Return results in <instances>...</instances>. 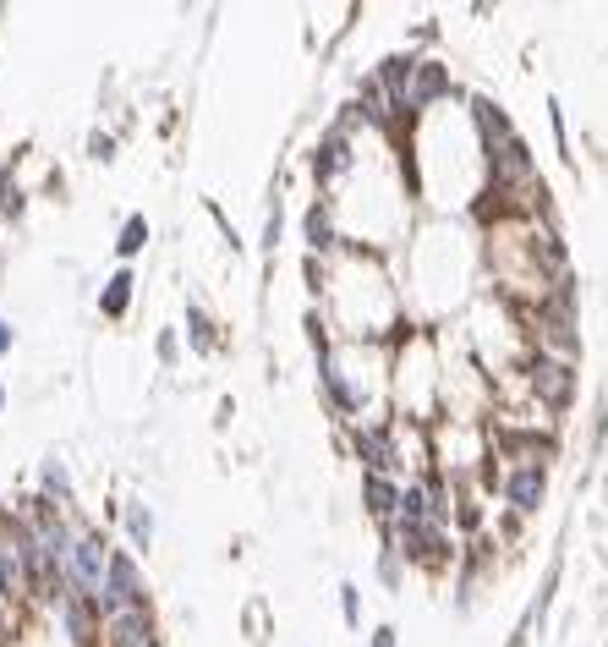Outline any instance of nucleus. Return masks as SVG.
I'll use <instances>...</instances> for the list:
<instances>
[{
    "label": "nucleus",
    "instance_id": "nucleus-1",
    "mask_svg": "<svg viewBox=\"0 0 608 647\" xmlns=\"http://www.w3.org/2000/svg\"><path fill=\"white\" fill-rule=\"evenodd\" d=\"M105 571H110V549H105V538L99 532H77V543H72V560H66V587L77 593V598H99V587H105Z\"/></svg>",
    "mask_w": 608,
    "mask_h": 647
},
{
    "label": "nucleus",
    "instance_id": "nucleus-2",
    "mask_svg": "<svg viewBox=\"0 0 608 647\" xmlns=\"http://www.w3.org/2000/svg\"><path fill=\"white\" fill-rule=\"evenodd\" d=\"M94 609H99V615H110V621H121V615H138V609H143V582H138L132 554H121V549L110 554V571H105V587H99Z\"/></svg>",
    "mask_w": 608,
    "mask_h": 647
},
{
    "label": "nucleus",
    "instance_id": "nucleus-3",
    "mask_svg": "<svg viewBox=\"0 0 608 647\" xmlns=\"http://www.w3.org/2000/svg\"><path fill=\"white\" fill-rule=\"evenodd\" d=\"M439 94H450V72L434 66V61H417V77H412V94H406V116L423 110V105H434Z\"/></svg>",
    "mask_w": 608,
    "mask_h": 647
},
{
    "label": "nucleus",
    "instance_id": "nucleus-4",
    "mask_svg": "<svg viewBox=\"0 0 608 647\" xmlns=\"http://www.w3.org/2000/svg\"><path fill=\"white\" fill-rule=\"evenodd\" d=\"M532 384L543 390V401H548V406H565V401H570V390H576V379H570V362H548V357L532 368Z\"/></svg>",
    "mask_w": 608,
    "mask_h": 647
},
{
    "label": "nucleus",
    "instance_id": "nucleus-5",
    "mask_svg": "<svg viewBox=\"0 0 608 647\" xmlns=\"http://www.w3.org/2000/svg\"><path fill=\"white\" fill-rule=\"evenodd\" d=\"M543 488H548L543 484V467H521V473L504 484V499H510L515 510H537V505H543Z\"/></svg>",
    "mask_w": 608,
    "mask_h": 647
},
{
    "label": "nucleus",
    "instance_id": "nucleus-6",
    "mask_svg": "<svg viewBox=\"0 0 608 647\" xmlns=\"http://www.w3.org/2000/svg\"><path fill=\"white\" fill-rule=\"evenodd\" d=\"M401 538H406V549H412V554H423V560L445 554V532H439V521H406V527H401Z\"/></svg>",
    "mask_w": 608,
    "mask_h": 647
},
{
    "label": "nucleus",
    "instance_id": "nucleus-7",
    "mask_svg": "<svg viewBox=\"0 0 608 647\" xmlns=\"http://www.w3.org/2000/svg\"><path fill=\"white\" fill-rule=\"evenodd\" d=\"M356 450H362V462H367L373 473L395 467V450H390V434H384V428H362V434H356Z\"/></svg>",
    "mask_w": 608,
    "mask_h": 647
},
{
    "label": "nucleus",
    "instance_id": "nucleus-8",
    "mask_svg": "<svg viewBox=\"0 0 608 647\" xmlns=\"http://www.w3.org/2000/svg\"><path fill=\"white\" fill-rule=\"evenodd\" d=\"M362 494H367V510H373V516H384V521H390V516L401 510V488L390 484V478H378V473H367Z\"/></svg>",
    "mask_w": 608,
    "mask_h": 647
},
{
    "label": "nucleus",
    "instance_id": "nucleus-9",
    "mask_svg": "<svg viewBox=\"0 0 608 647\" xmlns=\"http://www.w3.org/2000/svg\"><path fill=\"white\" fill-rule=\"evenodd\" d=\"M110 647H153V632H149V621H143V609L138 615H121L110 626Z\"/></svg>",
    "mask_w": 608,
    "mask_h": 647
},
{
    "label": "nucleus",
    "instance_id": "nucleus-10",
    "mask_svg": "<svg viewBox=\"0 0 608 647\" xmlns=\"http://www.w3.org/2000/svg\"><path fill=\"white\" fill-rule=\"evenodd\" d=\"M127 303H132V275L121 269V275L105 286V297H99V314H105V319H121V314H127Z\"/></svg>",
    "mask_w": 608,
    "mask_h": 647
},
{
    "label": "nucleus",
    "instance_id": "nucleus-11",
    "mask_svg": "<svg viewBox=\"0 0 608 647\" xmlns=\"http://www.w3.org/2000/svg\"><path fill=\"white\" fill-rule=\"evenodd\" d=\"M351 165V155H345V138H323V149H318V160H312V170H318V181H329L334 170H345Z\"/></svg>",
    "mask_w": 608,
    "mask_h": 647
},
{
    "label": "nucleus",
    "instance_id": "nucleus-12",
    "mask_svg": "<svg viewBox=\"0 0 608 647\" xmlns=\"http://www.w3.org/2000/svg\"><path fill=\"white\" fill-rule=\"evenodd\" d=\"M127 532H132V543H138V549H149V538H153L149 505H127Z\"/></svg>",
    "mask_w": 608,
    "mask_h": 647
},
{
    "label": "nucleus",
    "instance_id": "nucleus-13",
    "mask_svg": "<svg viewBox=\"0 0 608 647\" xmlns=\"http://www.w3.org/2000/svg\"><path fill=\"white\" fill-rule=\"evenodd\" d=\"M143 242H149V220H143V214H132V220L121 225V242H116V247H121V258H132Z\"/></svg>",
    "mask_w": 608,
    "mask_h": 647
},
{
    "label": "nucleus",
    "instance_id": "nucleus-14",
    "mask_svg": "<svg viewBox=\"0 0 608 647\" xmlns=\"http://www.w3.org/2000/svg\"><path fill=\"white\" fill-rule=\"evenodd\" d=\"M307 242L312 247H329L334 242V231H329V209L318 203V209H307Z\"/></svg>",
    "mask_w": 608,
    "mask_h": 647
},
{
    "label": "nucleus",
    "instance_id": "nucleus-15",
    "mask_svg": "<svg viewBox=\"0 0 608 647\" xmlns=\"http://www.w3.org/2000/svg\"><path fill=\"white\" fill-rule=\"evenodd\" d=\"M39 478H44V488H50L55 499H72V478H66V467H61V462H44V473H39Z\"/></svg>",
    "mask_w": 608,
    "mask_h": 647
},
{
    "label": "nucleus",
    "instance_id": "nucleus-16",
    "mask_svg": "<svg viewBox=\"0 0 608 647\" xmlns=\"http://www.w3.org/2000/svg\"><path fill=\"white\" fill-rule=\"evenodd\" d=\"M0 214H6V220H17V214H22V192H17V181H11V176H0Z\"/></svg>",
    "mask_w": 608,
    "mask_h": 647
},
{
    "label": "nucleus",
    "instance_id": "nucleus-17",
    "mask_svg": "<svg viewBox=\"0 0 608 647\" xmlns=\"http://www.w3.org/2000/svg\"><path fill=\"white\" fill-rule=\"evenodd\" d=\"M186 324H192V346H214V335H209V319H203V308H186Z\"/></svg>",
    "mask_w": 608,
    "mask_h": 647
},
{
    "label": "nucleus",
    "instance_id": "nucleus-18",
    "mask_svg": "<svg viewBox=\"0 0 608 647\" xmlns=\"http://www.w3.org/2000/svg\"><path fill=\"white\" fill-rule=\"evenodd\" d=\"M340 609H345V621L356 626V587H340Z\"/></svg>",
    "mask_w": 608,
    "mask_h": 647
},
{
    "label": "nucleus",
    "instance_id": "nucleus-19",
    "mask_svg": "<svg viewBox=\"0 0 608 647\" xmlns=\"http://www.w3.org/2000/svg\"><path fill=\"white\" fill-rule=\"evenodd\" d=\"M88 149H94V160H110V149H116V144H110V138H99V132H94V138H88Z\"/></svg>",
    "mask_w": 608,
    "mask_h": 647
},
{
    "label": "nucleus",
    "instance_id": "nucleus-20",
    "mask_svg": "<svg viewBox=\"0 0 608 647\" xmlns=\"http://www.w3.org/2000/svg\"><path fill=\"white\" fill-rule=\"evenodd\" d=\"M0 351H11V324L0 319Z\"/></svg>",
    "mask_w": 608,
    "mask_h": 647
},
{
    "label": "nucleus",
    "instance_id": "nucleus-21",
    "mask_svg": "<svg viewBox=\"0 0 608 647\" xmlns=\"http://www.w3.org/2000/svg\"><path fill=\"white\" fill-rule=\"evenodd\" d=\"M0 406H6V390H0Z\"/></svg>",
    "mask_w": 608,
    "mask_h": 647
}]
</instances>
